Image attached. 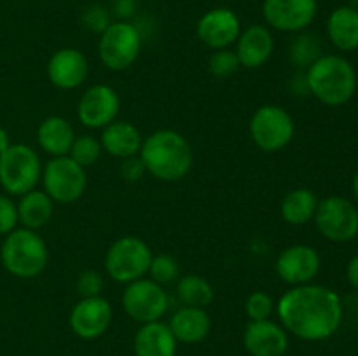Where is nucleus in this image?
<instances>
[{
	"instance_id": "nucleus-1",
	"label": "nucleus",
	"mask_w": 358,
	"mask_h": 356,
	"mask_svg": "<svg viewBox=\"0 0 358 356\" xmlns=\"http://www.w3.org/2000/svg\"><path fill=\"white\" fill-rule=\"evenodd\" d=\"M282 327L294 337L308 342L325 341L341 327L343 302L324 285L290 286L276 302Z\"/></svg>"
},
{
	"instance_id": "nucleus-2",
	"label": "nucleus",
	"mask_w": 358,
	"mask_h": 356,
	"mask_svg": "<svg viewBox=\"0 0 358 356\" xmlns=\"http://www.w3.org/2000/svg\"><path fill=\"white\" fill-rule=\"evenodd\" d=\"M138 157L147 173L161 181H178L189 175L194 164V152L182 133L157 129L143 138Z\"/></svg>"
},
{
	"instance_id": "nucleus-3",
	"label": "nucleus",
	"mask_w": 358,
	"mask_h": 356,
	"mask_svg": "<svg viewBox=\"0 0 358 356\" xmlns=\"http://www.w3.org/2000/svg\"><path fill=\"white\" fill-rule=\"evenodd\" d=\"M306 86L327 107H341L357 93L355 66L339 54H325L308 66Z\"/></svg>"
},
{
	"instance_id": "nucleus-4",
	"label": "nucleus",
	"mask_w": 358,
	"mask_h": 356,
	"mask_svg": "<svg viewBox=\"0 0 358 356\" xmlns=\"http://www.w3.org/2000/svg\"><path fill=\"white\" fill-rule=\"evenodd\" d=\"M48 260V244L37 230L16 227L3 237L0 262L9 274L20 279L37 278L44 272Z\"/></svg>"
},
{
	"instance_id": "nucleus-5",
	"label": "nucleus",
	"mask_w": 358,
	"mask_h": 356,
	"mask_svg": "<svg viewBox=\"0 0 358 356\" xmlns=\"http://www.w3.org/2000/svg\"><path fill=\"white\" fill-rule=\"evenodd\" d=\"M42 163L37 150L24 143H10L0 156V185L10 195H23L37 188Z\"/></svg>"
},
{
	"instance_id": "nucleus-6",
	"label": "nucleus",
	"mask_w": 358,
	"mask_h": 356,
	"mask_svg": "<svg viewBox=\"0 0 358 356\" xmlns=\"http://www.w3.org/2000/svg\"><path fill=\"white\" fill-rule=\"evenodd\" d=\"M152 251L149 244L136 236H122L110 244L105 255V271L114 281L128 283L145 278Z\"/></svg>"
},
{
	"instance_id": "nucleus-7",
	"label": "nucleus",
	"mask_w": 358,
	"mask_h": 356,
	"mask_svg": "<svg viewBox=\"0 0 358 356\" xmlns=\"http://www.w3.org/2000/svg\"><path fill=\"white\" fill-rule=\"evenodd\" d=\"M248 131L257 149L273 154L290 145L296 135V124L292 115L280 105H262L252 115Z\"/></svg>"
},
{
	"instance_id": "nucleus-8",
	"label": "nucleus",
	"mask_w": 358,
	"mask_h": 356,
	"mask_svg": "<svg viewBox=\"0 0 358 356\" xmlns=\"http://www.w3.org/2000/svg\"><path fill=\"white\" fill-rule=\"evenodd\" d=\"M142 35L138 28L124 20L108 24L100 35L98 54L101 63L112 72H122L138 59Z\"/></svg>"
},
{
	"instance_id": "nucleus-9",
	"label": "nucleus",
	"mask_w": 358,
	"mask_h": 356,
	"mask_svg": "<svg viewBox=\"0 0 358 356\" xmlns=\"http://www.w3.org/2000/svg\"><path fill=\"white\" fill-rule=\"evenodd\" d=\"M42 185L44 192L59 205H70L83 198L87 185V175L83 166L70 156L51 157L42 166Z\"/></svg>"
},
{
	"instance_id": "nucleus-10",
	"label": "nucleus",
	"mask_w": 358,
	"mask_h": 356,
	"mask_svg": "<svg viewBox=\"0 0 358 356\" xmlns=\"http://www.w3.org/2000/svg\"><path fill=\"white\" fill-rule=\"evenodd\" d=\"M315 225L325 239L348 243L358 234V209L350 199L331 195L318 201Z\"/></svg>"
},
{
	"instance_id": "nucleus-11",
	"label": "nucleus",
	"mask_w": 358,
	"mask_h": 356,
	"mask_svg": "<svg viewBox=\"0 0 358 356\" xmlns=\"http://www.w3.org/2000/svg\"><path fill=\"white\" fill-rule=\"evenodd\" d=\"M121 300L126 314L140 325L159 321L170 306L166 290L150 278H140L128 283L122 290Z\"/></svg>"
},
{
	"instance_id": "nucleus-12",
	"label": "nucleus",
	"mask_w": 358,
	"mask_h": 356,
	"mask_svg": "<svg viewBox=\"0 0 358 356\" xmlns=\"http://www.w3.org/2000/svg\"><path fill=\"white\" fill-rule=\"evenodd\" d=\"M119 110V93L107 84H94L87 87L77 103V117L80 124L90 129H103L117 119Z\"/></svg>"
},
{
	"instance_id": "nucleus-13",
	"label": "nucleus",
	"mask_w": 358,
	"mask_h": 356,
	"mask_svg": "<svg viewBox=\"0 0 358 356\" xmlns=\"http://www.w3.org/2000/svg\"><path fill=\"white\" fill-rule=\"evenodd\" d=\"M320 255L310 244H292L280 251L275 271L283 283L290 286L308 285L320 272Z\"/></svg>"
},
{
	"instance_id": "nucleus-14",
	"label": "nucleus",
	"mask_w": 358,
	"mask_h": 356,
	"mask_svg": "<svg viewBox=\"0 0 358 356\" xmlns=\"http://www.w3.org/2000/svg\"><path fill=\"white\" fill-rule=\"evenodd\" d=\"M317 0H264L262 14L266 23L278 31H303L317 16Z\"/></svg>"
},
{
	"instance_id": "nucleus-15",
	"label": "nucleus",
	"mask_w": 358,
	"mask_h": 356,
	"mask_svg": "<svg viewBox=\"0 0 358 356\" xmlns=\"http://www.w3.org/2000/svg\"><path fill=\"white\" fill-rule=\"evenodd\" d=\"M114 318L110 302L105 297H87L80 299L70 311V328L77 337L93 341L108 330Z\"/></svg>"
},
{
	"instance_id": "nucleus-16",
	"label": "nucleus",
	"mask_w": 358,
	"mask_h": 356,
	"mask_svg": "<svg viewBox=\"0 0 358 356\" xmlns=\"http://www.w3.org/2000/svg\"><path fill=\"white\" fill-rule=\"evenodd\" d=\"M196 34L199 40L213 51L229 49L231 45L236 44L241 34L240 17L227 7H215L199 17Z\"/></svg>"
},
{
	"instance_id": "nucleus-17",
	"label": "nucleus",
	"mask_w": 358,
	"mask_h": 356,
	"mask_svg": "<svg viewBox=\"0 0 358 356\" xmlns=\"http://www.w3.org/2000/svg\"><path fill=\"white\" fill-rule=\"evenodd\" d=\"M49 82L63 91L77 89L90 73V61L80 49L62 47L49 58L48 66Z\"/></svg>"
},
{
	"instance_id": "nucleus-18",
	"label": "nucleus",
	"mask_w": 358,
	"mask_h": 356,
	"mask_svg": "<svg viewBox=\"0 0 358 356\" xmlns=\"http://www.w3.org/2000/svg\"><path fill=\"white\" fill-rule=\"evenodd\" d=\"M243 346L250 356H283L289 349V332L271 318L250 321L245 327Z\"/></svg>"
},
{
	"instance_id": "nucleus-19",
	"label": "nucleus",
	"mask_w": 358,
	"mask_h": 356,
	"mask_svg": "<svg viewBox=\"0 0 358 356\" xmlns=\"http://www.w3.org/2000/svg\"><path fill=\"white\" fill-rule=\"evenodd\" d=\"M275 51V37L264 24H250L236 40L238 61L243 68H261L269 61Z\"/></svg>"
},
{
	"instance_id": "nucleus-20",
	"label": "nucleus",
	"mask_w": 358,
	"mask_h": 356,
	"mask_svg": "<svg viewBox=\"0 0 358 356\" xmlns=\"http://www.w3.org/2000/svg\"><path fill=\"white\" fill-rule=\"evenodd\" d=\"M142 133L135 124L128 121H117L110 122L101 129L100 143L101 149L112 157L117 159H128V157H135L140 154L142 149Z\"/></svg>"
},
{
	"instance_id": "nucleus-21",
	"label": "nucleus",
	"mask_w": 358,
	"mask_h": 356,
	"mask_svg": "<svg viewBox=\"0 0 358 356\" xmlns=\"http://www.w3.org/2000/svg\"><path fill=\"white\" fill-rule=\"evenodd\" d=\"M168 327L177 342L198 344L208 337L210 330H212V320L205 307L182 306L180 309L175 311Z\"/></svg>"
},
{
	"instance_id": "nucleus-22",
	"label": "nucleus",
	"mask_w": 358,
	"mask_h": 356,
	"mask_svg": "<svg viewBox=\"0 0 358 356\" xmlns=\"http://www.w3.org/2000/svg\"><path fill=\"white\" fill-rule=\"evenodd\" d=\"M177 339L168 323L150 321L138 328L133 341L136 356H177Z\"/></svg>"
},
{
	"instance_id": "nucleus-23",
	"label": "nucleus",
	"mask_w": 358,
	"mask_h": 356,
	"mask_svg": "<svg viewBox=\"0 0 358 356\" xmlns=\"http://www.w3.org/2000/svg\"><path fill=\"white\" fill-rule=\"evenodd\" d=\"M73 140H76V131L62 115H49L38 124L37 143L48 156H69Z\"/></svg>"
},
{
	"instance_id": "nucleus-24",
	"label": "nucleus",
	"mask_w": 358,
	"mask_h": 356,
	"mask_svg": "<svg viewBox=\"0 0 358 356\" xmlns=\"http://www.w3.org/2000/svg\"><path fill=\"white\" fill-rule=\"evenodd\" d=\"M327 35L332 45L343 52L358 49V10L352 6L338 7L327 20Z\"/></svg>"
},
{
	"instance_id": "nucleus-25",
	"label": "nucleus",
	"mask_w": 358,
	"mask_h": 356,
	"mask_svg": "<svg viewBox=\"0 0 358 356\" xmlns=\"http://www.w3.org/2000/svg\"><path fill=\"white\" fill-rule=\"evenodd\" d=\"M16 206L21 225L31 230H38L48 225L55 213V201L38 188L20 195V202Z\"/></svg>"
},
{
	"instance_id": "nucleus-26",
	"label": "nucleus",
	"mask_w": 358,
	"mask_h": 356,
	"mask_svg": "<svg viewBox=\"0 0 358 356\" xmlns=\"http://www.w3.org/2000/svg\"><path fill=\"white\" fill-rule=\"evenodd\" d=\"M318 198L311 188L299 187L290 191L283 198L282 206H280V213L282 218L285 220L289 225H306L308 222L315 218L317 213Z\"/></svg>"
},
{
	"instance_id": "nucleus-27",
	"label": "nucleus",
	"mask_w": 358,
	"mask_h": 356,
	"mask_svg": "<svg viewBox=\"0 0 358 356\" xmlns=\"http://www.w3.org/2000/svg\"><path fill=\"white\" fill-rule=\"evenodd\" d=\"M177 297L182 306L208 307L215 299V290L199 274H185L177 281Z\"/></svg>"
},
{
	"instance_id": "nucleus-28",
	"label": "nucleus",
	"mask_w": 358,
	"mask_h": 356,
	"mask_svg": "<svg viewBox=\"0 0 358 356\" xmlns=\"http://www.w3.org/2000/svg\"><path fill=\"white\" fill-rule=\"evenodd\" d=\"M101 152H103V149H101L100 140L94 138V136L91 135H80L76 136V140H73L69 156L72 157L79 166H83L84 170H86V168L98 163Z\"/></svg>"
},
{
	"instance_id": "nucleus-29",
	"label": "nucleus",
	"mask_w": 358,
	"mask_h": 356,
	"mask_svg": "<svg viewBox=\"0 0 358 356\" xmlns=\"http://www.w3.org/2000/svg\"><path fill=\"white\" fill-rule=\"evenodd\" d=\"M178 272H180V265H178L177 258L173 255L159 253L152 257L147 274L152 281L159 283V285H168V283L177 281Z\"/></svg>"
},
{
	"instance_id": "nucleus-30",
	"label": "nucleus",
	"mask_w": 358,
	"mask_h": 356,
	"mask_svg": "<svg viewBox=\"0 0 358 356\" xmlns=\"http://www.w3.org/2000/svg\"><path fill=\"white\" fill-rule=\"evenodd\" d=\"M276 311V304L268 292L255 290L245 300V313L250 321L269 320Z\"/></svg>"
},
{
	"instance_id": "nucleus-31",
	"label": "nucleus",
	"mask_w": 358,
	"mask_h": 356,
	"mask_svg": "<svg viewBox=\"0 0 358 356\" xmlns=\"http://www.w3.org/2000/svg\"><path fill=\"white\" fill-rule=\"evenodd\" d=\"M241 68L236 52L231 49H217L208 58V70L217 79H227Z\"/></svg>"
},
{
	"instance_id": "nucleus-32",
	"label": "nucleus",
	"mask_w": 358,
	"mask_h": 356,
	"mask_svg": "<svg viewBox=\"0 0 358 356\" xmlns=\"http://www.w3.org/2000/svg\"><path fill=\"white\" fill-rule=\"evenodd\" d=\"M290 56L296 65L310 66L315 59L320 58V42L313 35H301L292 44Z\"/></svg>"
},
{
	"instance_id": "nucleus-33",
	"label": "nucleus",
	"mask_w": 358,
	"mask_h": 356,
	"mask_svg": "<svg viewBox=\"0 0 358 356\" xmlns=\"http://www.w3.org/2000/svg\"><path fill=\"white\" fill-rule=\"evenodd\" d=\"M103 276L98 271H93V269H87V271H83L79 274L76 281V290L79 293L80 299H87V297H100L101 292H103Z\"/></svg>"
},
{
	"instance_id": "nucleus-34",
	"label": "nucleus",
	"mask_w": 358,
	"mask_h": 356,
	"mask_svg": "<svg viewBox=\"0 0 358 356\" xmlns=\"http://www.w3.org/2000/svg\"><path fill=\"white\" fill-rule=\"evenodd\" d=\"M20 223L17 218V206L9 195L0 194V236L13 232Z\"/></svg>"
},
{
	"instance_id": "nucleus-35",
	"label": "nucleus",
	"mask_w": 358,
	"mask_h": 356,
	"mask_svg": "<svg viewBox=\"0 0 358 356\" xmlns=\"http://www.w3.org/2000/svg\"><path fill=\"white\" fill-rule=\"evenodd\" d=\"M145 166H143L142 159L138 156L128 157V159H122L121 164V175L124 180L128 181H138L140 178L145 175Z\"/></svg>"
},
{
	"instance_id": "nucleus-36",
	"label": "nucleus",
	"mask_w": 358,
	"mask_h": 356,
	"mask_svg": "<svg viewBox=\"0 0 358 356\" xmlns=\"http://www.w3.org/2000/svg\"><path fill=\"white\" fill-rule=\"evenodd\" d=\"M84 21H86V24L91 28V30H98V31H103L105 28L110 24V21H108L107 17V13H105L103 7L100 6L90 7V9L86 10V14H84Z\"/></svg>"
},
{
	"instance_id": "nucleus-37",
	"label": "nucleus",
	"mask_w": 358,
	"mask_h": 356,
	"mask_svg": "<svg viewBox=\"0 0 358 356\" xmlns=\"http://www.w3.org/2000/svg\"><path fill=\"white\" fill-rule=\"evenodd\" d=\"M346 279L353 288L358 290V255H355L346 265Z\"/></svg>"
},
{
	"instance_id": "nucleus-38",
	"label": "nucleus",
	"mask_w": 358,
	"mask_h": 356,
	"mask_svg": "<svg viewBox=\"0 0 358 356\" xmlns=\"http://www.w3.org/2000/svg\"><path fill=\"white\" fill-rule=\"evenodd\" d=\"M114 9L119 17L129 16L133 13V9H135V0H115Z\"/></svg>"
},
{
	"instance_id": "nucleus-39",
	"label": "nucleus",
	"mask_w": 358,
	"mask_h": 356,
	"mask_svg": "<svg viewBox=\"0 0 358 356\" xmlns=\"http://www.w3.org/2000/svg\"><path fill=\"white\" fill-rule=\"evenodd\" d=\"M10 145V140H9V133H7L6 128L0 126V156L7 150V147Z\"/></svg>"
},
{
	"instance_id": "nucleus-40",
	"label": "nucleus",
	"mask_w": 358,
	"mask_h": 356,
	"mask_svg": "<svg viewBox=\"0 0 358 356\" xmlns=\"http://www.w3.org/2000/svg\"><path fill=\"white\" fill-rule=\"evenodd\" d=\"M353 194H355V198L358 199V171H357L355 178H353Z\"/></svg>"
}]
</instances>
